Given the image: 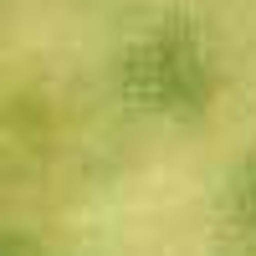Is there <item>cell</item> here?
<instances>
[{"label":"cell","instance_id":"1","mask_svg":"<svg viewBox=\"0 0 256 256\" xmlns=\"http://www.w3.org/2000/svg\"><path fill=\"white\" fill-rule=\"evenodd\" d=\"M118 88L144 113L195 118L200 108H210V92H216V62H210L205 36L184 20L148 26L118 56Z\"/></svg>","mask_w":256,"mask_h":256},{"label":"cell","instance_id":"2","mask_svg":"<svg viewBox=\"0 0 256 256\" xmlns=\"http://www.w3.org/2000/svg\"><path fill=\"white\" fill-rule=\"evenodd\" d=\"M230 216L246 236H256V159L236 174V190H230Z\"/></svg>","mask_w":256,"mask_h":256},{"label":"cell","instance_id":"3","mask_svg":"<svg viewBox=\"0 0 256 256\" xmlns=\"http://www.w3.org/2000/svg\"><path fill=\"white\" fill-rule=\"evenodd\" d=\"M0 256H41V246L31 236H16V230H0Z\"/></svg>","mask_w":256,"mask_h":256}]
</instances>
